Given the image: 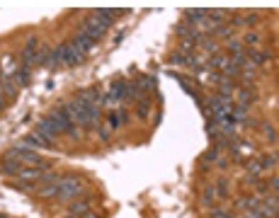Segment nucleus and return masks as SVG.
I'll use <instances>...</instances> for the list:
<instances>
[{
	"label": "nucleus",
	"instance_id": "1",
	"mask_svg": "<svg viewBox=\"0 0 279 218\" xmlns=\"http://www.w3.org/2000/svg\"><path fill=\"white\" fill-rule=\"evenodd\" d=\"M80 192H83V179L78 175H68V177L59 179V194H56V199L64 201V204H70Z\"/></svg>",
	"mask_w": 279,
	"mask_h": 218
},
{
	"label": "nucleus",
	"instance_id": "2",
	"mask_svg": "<svg viewBox=\"0 0 279 218\" xmlns=\"http://www.w3.org/2000/svg\"><path fill=\"white\" fill-rule=\"evenodd\" d=\"M39 49H42V46H39V39H37V37H29V39H27V44H24V49H22V63H20V66L32 71V66L37 63Z\"/></svg>",
	"mask_w": 279,
	"mask_h": 218
},
{
	"label": "nucleus",
	"instance_id": "3",
	"mask_svg": "<svg viewBox=\"0 0 279 218\" xmlns=\"http://www.w3.org/2000/svg\"><path fill=\"white\" fill-rule=\"evenodd\" d=\"M95 44H97V41H92V39H90L87 34H83V32H78V34L70 39V46H73L75 51H80L83 56H87V54L95 49Z\"/></svg>",
	"mask_w": 279,
	"mask_h": 218
},
{
	"label": "nucleus",
	"instance_id": "4",
	"mask_svg": "<svg viewBox=\"0 0 279 218\" xmlns=\"http://www.w3.org/2000/svg\"><path fill=\"white\" fill-rule=\"evenodd\" d=\"M20 143L24 145V148H46V150H54L56 145H54V141H49V139H44L42 134H29L24 141H20Z\"/></svg>",
	"mask_w": 279,
	"mask_h": 218
},
{
	"label": "nucleus",
	"instance_id": "5",
	"mask_svg": "<svg viewBox=\"0 0 279 218\" xmlns=\"http://www.w3.org/2000/svg\"><path fill=\"white\" fill-rule=\"evenodd\" d=\"M46 172H51V170H44V167H22L17 177L24 179V182H39V184H42Z\"/></svg>",
	"mask_w": 279,
	"mask_h": 218
},
{
	"label": "nucleus",
	"instance_id": "6",
	"mask_svg": "<svg viewBox=\"0 0 279 218\" xmlns=\"http://www.w3.org/2000/svg\"><path fill=\"white\" fill-rule=\"evenodd\" d=\"M46 119H49V121H51V126L56 129V134H66V129H68V124H70L68 117H66L61 109H54Z\"/></svg>",
	"mask_w": 279,
	"mask_h": 218
},
{
	"label": "nucleus",
	"instance_id": "7",
	"mask_svg": "<svg viewBox=\"0 0 279 218\" xmlns=\"http://www.w3.org/2000/svg\"><path fill=\"white\" fill-rule=\"evenodd\" d=\"M90 211V197H85V199H73L68 204V214L70 216H83V214H87Z\"/></svg>",
	"mask_w": 279,
	"mask_h": 218
},
{
	"label": "nucleus",
	"instance_id": "8",
	"mask_svg": "<svg viewBox=\"0 0 279 218\" xmlns=\"http://www.w3.org/2000/svg\"><path fill=\"white\" fill-rule=\"evenodd\" d=\"M37 134H42L44 139H49V141H54L59 134H56V129L51 126V121L49 119H39V124H37Z\"/></svg>",
	"mask_w": 279,
	"mask_h": 218
},
{
	"label": "nucleus",
	"instance_id": "9",
	"mask_svg": "<svg viewBox=\"0 0 279 218\" xmlns=\"http://www.w3.org/2000/svg\"><path fill=\"white\" fill-rule=\"evenodd\" d=\"M127 119H129V114H127L124 109H119V112H109V117H107L109 129H119V126H124V124H127Z\"/></svg>",
	"mask_w": 279,
	"mask_h": 218
},
{
	"label": "nucleus",
	"instance_id": "10",
	"mask_svg": "<svg viewBox=\"0 0 279 218\" xmlns=\"http://www.w3.org/2000/svg\"><path fill=\"white\" fill-rule=\"evenodd\" d=\"M59 194V182H46L44 187H37V197L39 199H49Z\"/></svg>",
	"mask_w": 279,
	"mask_h": 218
},
{
	"label": "nucleus",
	"instance_id": "11",
	"mask_svg": "<svg viewBox=\"0 0 279 218\" xmlns=\"http://www.w3.org/2000/svg\"><path fill=\"white\" fill-rule=\"evenodd\" d=\"M20 170H22V165H20L17 160H2V162H0V172H2V175H12V177H17Z\"/></svg>",
	"mask_w": 279,
	"mask_h": 218
},
{
	"label": "nucleus",
	"instance_id": "12",
	"mask_svg": "<svg viewBox=\"0 0 279 218\" xmlns=\"http://www.w3.org/2000/svg\"><path fill=\"white\" fill-rule=\"evenodd\" d=\"M148 112H150V99H148V97H141L139 99V119H148Z\"/></svg>",
	"mask_w": 279,
	"mask_h": 218
},
{
	"label": "nucleus",
	"instance_id": "13",
	"mask_svg": "<svg viewBox=\"0 0 279 218\" xmlns=\"http://www.w3.org/2000/svg\"><path fill=\"white\" fill-rule=\"evenodd\" d=\"M214 192H216V197H226V194H228V182H226V177H218Z\"/></svg>",
	"mask_w": 279,
	"mask_h": 218
},
{
	"label": "nucleus",
	"instance_id": "14",
	"mask_svg": "<svg viewBox=\"0 0 279 218\" xmlns=\"http://www.w3.org/2000/svg\"><path fill=\"white\" fill-rule=\"evenodd\" d=\"M277 165V153H272V155H265L262 160H260V167L265 170V167H275Z\"/></svg>",
	"mask_w": 279,
	"mask_h": 218
},
{
	"label": "nucleus",
	"instance_id": "15",
	"mask_svg": "<svg viewBox=\"0 0 279 218\" xmlns=\"http://www.w3.org/2000/svg\"><path fill=\"white\" fill-rule=\"evenodd\" d=\"M228 51H231L233 56H236V54H245V51H243V41H236V39H231V41H228Z\"/></svg>",
	"mask_w": 279,
	"mask_h": 218
},
{
	"label": "nucleus",
	"instance_id": "16",
	"mask_svg": "<svg viewBox=\"0 0 279 218\" xmlns=\"http://www.w3.org/2000/svg\"><path fill=\"white\" fill-rule=\"evenodd\" d=\"M141 87L143 90H155V78L153 75H143L141 78Z\"/></svg>",
	"mask_w": 279,
	"mask_h": 218
},
{
	"label": "nucleus",
	"instance_id": "17",
	"mask_svg": "<svg viewBox=\"0 0 279 218\" xmlns=\"http://www.w3.org/2000/svg\"><path fill=\"white\" fill-rule=\"evenodd\" d=\"M15 78H17L20 85H27V82H29V68H22V66H20V71H17Z\"/></svg>",
	"mask_w": 279,
	"mask_h": 218
},
{
	"label": "nucleus",
	"instance_id": "18",
	"mask_svg": "<svg viewBox=\"0 0 279 218\" xmlns=\"http://www.w3.org/2000/svg\"><path fill=\"white\" fill-rule=\"evenodd\" d=\"M214 199H216V192H214V187H207V189H204V194H202V204H207V206H209Z\"/></svg>",
	"mask_w": 279,
	"mask_h": 218
},
{
	"label": "nucleus",
	"instance_id": "19",
	"mask_svg": "<svg viewBox=\"0 0 279 218\" xmlns=\"http://www.w3.org/2000/svg\"><path fill=\"white\" fill-rule=\"evenodd\" d=\"M223 73H226V78H228V75H238V73H240V68H238L236 63L226 61V63H223Z\"/></svg>",
	"mask_w": 279,
	"mask_h": 218
},
{
	"label": "nucleus",
	"instance_id": "20",
	"mask_svg": "<svg viewBox=\"0 0 279 218\" xmlns=\"http://www.w3.org/2000/svg\"><path fill=\"white\" fill-rule=\"evenodd\" d=\"M226 61H228L226 56H211L209 68H223V63H226Z\"/></svg>",
	"mask_w": 279,
	"mask_h": 218
},
{
	"label": "nucleus",
	"instance_id": "21",
	"mask_svg": "<svg viewBox=\"0 0 279 218\" xmlns=\"http://www.w3.org/2000/svg\"><path fill=\"white\" fill-rule=\"evenodd\" d=\"M262 131H265V136L275 143L277 141V131H275V126H270V124H262Z\"/></svg>",
	"mask_w": 279,
	"mask_h": 218
},
{
	"label": "nucleus",
	"instance_id": "22",
	"mask_svg": "<svg viewBox=\"0 0 279 218\" xmlns=\"http://www.w3.org/2000/svg\"><path fill=\"white\" fill-rule=\"evenodd\" d=\"M2 82V95H15V82L12 80H0Z\"/></svg>",
	"mask_w": 279,
	"mask_h": 218
},
{
	"label": "nucleus",
	"instance_id": "23",
	"mask_svg": "<svg viewBox=\"0 0 279 218\" xmlns=\"http://www.w3.org/2000/svg\"><path fill=\"white\" fill-rule=\"evenodd\" d=\"M262 167H260V162L258 160H253V162H248V175H258Z\"/></svg>",
	"mask_w": 279,
	"mask_h": 218
},
{
	"label": "nucleus",
	"instance_id": "24",
	"mask_svg": "<svg viewBox=\"0 0 279 218\" xmlns=\"http://www.w3.org/2000/svg\"><path fill=\"white\" fill-rule=\"evenodd\" d=\"M258 41H260V37H258V34H248V37H245V44H250L253 49L258 46Z\"/></svg>",
	"mask_w": 279,
	"mask_h": 218
},
{
	"label": "nucleus",
	"instance_id": "25",
	"mask_svg": "<svg viewBox=\"0 0 279 218\" xmlns=\"http://www.w3.org/2000/svg\"><path fill=\"white\" fill-rule=\"evenodd\" d=\"M245 184H260L258 175H245Z\"/></svg>",
	"mask_w": 279,
	"mask_h": 218
},
{
	"label": "nucleus",
	"instance_id": "26",
	"mask_svg": "<svg viewBox=\"0 0 279 218\" xmlns=\"http://www.w3.org/2000/svg\"><path fill=\"white\" fill-rule=\"evenodd\" d=\"M202 160H204V162H211V160H216V150H207Z\"/></svg>",
	"mask_w": 279,
	"mask_h": 218
},
{
	"label": "nucleus",
	"instance_id": "27",
	"mask_svg": "<svg viewBox=\"0 0 279 218\" xmlns=\"http://www.w3.org/2000/svg\"><path fill=\"white\" fill-rule=\"evenodd\" d=\"M211 218H231V216H228L226 211H218V209H214V211H211Z\"/></svg>",
	"mask_w": 279,
	"mask_h": 218
},
{
	"label": "nucleus",
	"instance_id": "28",
	"mask_svg": "<svg viewBox=\"0 0 279 218\" xmlns=\"http://www.w3.org/2000/svg\"><path fill=\"white\" fill-rule=\"evenodd\" d=\"M97 131H100V136H102L105 141L109 139V129H105V126H97Z\"/></svg>",
	"mask_w": 279,
	"mask_h": 218
},
{
	"label": "nucleus",
	"instance_id": "29",
	"mask_svg": "<svg viewBox=\"0 0 279 218\" xmlns=\"http://www.w3.org/2000/svg\"><path fill=\"white\" fill-rule=\"evenodd\" d=\"M267 184H270V187H272V192L277 194V187H279V179H277V177H272V179H270Z\"/></svg>",
	"mask_w": 279,
	"mask_h": 218
},
{
	"label": "nucleus",
	"instance_id": "30",
	"mask_svg": "<svg viewBox=\"0 0 279 218\" xmlns=\"http://www.w3.org/2000/svg\"><path fill=\"white\" fill-rule=\"evenodd\" d=\"M245 218H265V216H260L258 211H248V214H245Z\"/></svg>",
	"mask_w": 279,
	"mask_h": 218
},
{
	"label": "nucleus",
	"instance_id": "31",
	"mask_svg": "<svg viewBox=\"0 0 279 218\" xmlns=\"http://www.w3.org/2000/svg\"><path fill=\"white\" fill-rule=\"evenodd\" d=\"M80 218H100V216H97L95 211H87V214H83V216H80Z\"/></svg>",
	"mask_w": 279,
	"mask_h": 218
},
{
	"label": "nucleus",
	"instance_id": "32",
	"mask_svg": "<svg viewBox=\"0 0 279 218\" xmlns=\"http://www.w3.org/2000/svg\"><path fill=\"white\" fill-rule=\"evenodd\" d=\"M2 102H5V95H2V82H0V109H2Z\"/></svg>",
	"mask_w": 279,
	"mask_h": 218
},
{
	"label": "nucleus",
	"instance_id": "33",
	"mask_svg": "<svg viewBox=\"0 0 279 218\" xmlns=\"http://www.w3.org/2000/svg\"><path fill=\"white\" fill-rule=\"evenodd\" d=\"M0 218H7V216H0Z\"/></svg>",
	"mask_w": 279,
	"mask_h": 218
}]
</instances>
